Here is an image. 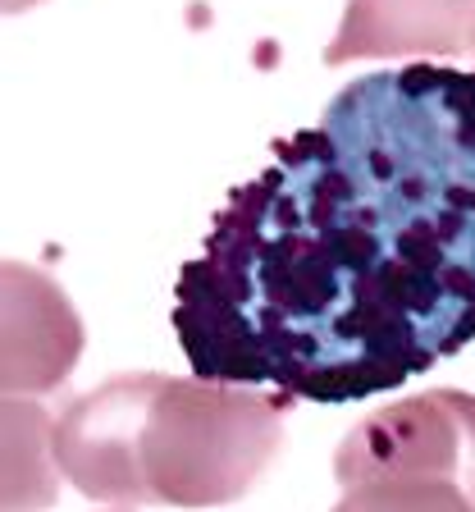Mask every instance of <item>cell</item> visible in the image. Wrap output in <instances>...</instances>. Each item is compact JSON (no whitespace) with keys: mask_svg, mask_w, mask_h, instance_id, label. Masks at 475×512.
<instances>
[{"mask_svg":"<svg viewBox=\"0 0 475 512\" xmlns=\"http://www.w3.org/2000/svg\"><path fill=\"white\" fill-rule=\"evenodd\" d=\"M197 380L361 403L475 339V69L361 74L179 270Z\"/></svg>","mask_w":475,"mask_h":512,"instance_id":"cell-1","label":"cell"},{"mask_svg":"<svg viewBox=\"0 0 475 512\" xmlns=\"http://www.w3.org/2000/svg\"><path fill=\"white\" fill-rule=\"evenodd\" d=\"M284 407V394H261L256 384L160 375L138 439L151 503H238L284 448Z\"/></svg>","mask_w":475,"mask_h":512,"instance_id":"cell-2","label":"cell"},{"mask_svg":"<svg viewBox=\"0 0 475 512\" xmlns=\"http://www.w3.org/2000/svg\"><path fill=\"white\" fill-rule=\"evenodd\" d=\"M334 476L338 485L366 476L453 480L475 503V394L425 389L366 412L338 444Z\"/></svg>","mask_w":475,"mask_h":512,"instance_id":"cell-3","label":"cell"},{"mask_svg":"<svg viewBox=\"0 0 475 512\" xmlns=\"http://www.w3.org/2000/svg\"><path fill=\"white\" fill-rule=\"evenodd\" d=\"M156 384L160 371L110 375L92 394L69 398L64 412L51 421L55 471L69 476L78 494L101 503H124V508L151 503L138 462V439Z\"/></svg>","mask_w":475,"mask_h":512,"instance_id":"cell-4","label":"cell"},{"mask_svg":"<svg viewBox=\"0 0 475 512\" xmlns=\"http://www.w3.org/2000/svg\"><path fill=\"white\" fill-rule=\"evenodd\" d=\"M83 348V316L60 279L28 261H0V394H55Z\"/></svg>","mask_w":475,"mask_h":512,"instance_id":"cell-5","label":"cell"},{"mask_svg":"<svg viewBox=\"0 0 475 512\" xmlns=\"http://www.w3.org/2000/svg\"><path fill=\"white\" fill-rule=\"evenodd\" d=\"M475 51V0H348L325 64L462 60Z\"/></svg>","mask_w":475,"mask_h":512,"instance_id":"cell-6","label":"cell"},{"mask_svg":"<svg viewBox=\"0 0 475 512\" xmlns=\"http://www.w3.org/2000/svg\"><path fill=\"white\" fill-rule=\"evenodd\" d=\"M55 499L51 412L37 398L0 394V512H46Z\"/></svg>","mask_w":475,"mask_h":512,"instance_id":"cell-7","label":"cell"},{"mask_svg":"<svg viewBox=\"0 0 475 512\" xmlns=\"http://www.w3.org/2000/svg\"><path fill=\"white\" fill-rule=\"evenodd\" d=\"M334 512H475L471 494L430 476H366L343 485Z\"/></svg>","mask_w":475,"mask_h":512,"instance_id":"cell-8","label":"cell"},{"mask_svg":"<svg viewBox=\"0 0 475 512\" xmlns=\"http://www.w3.org/2000/svg\"><path fill=\"white\" fill-rule=\"evenodd\" d=\"M32 5H42V0H0V14H23Z\"/></svg>","mask_w":475,"mask_h":512,"instance_id":"cell-9","label":"cell"}]
</instances>
